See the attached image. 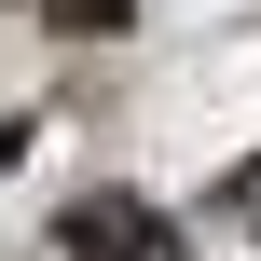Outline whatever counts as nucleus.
Instances as JSON below:
<instances>
[{"instance_id":"f257e3e1","label":"nucleus","mask_w":261,"mask_h":261,"mask_svg":"<svg viewBox=\"0 0 261 261\" xmlns=\"http://www.w3.org/2000/svg\"><path fill=\"white\" fill-rule=\"evenodd\" d=\"M55 248L69 261H165V206H151V193H69Z\"/></svg>"},{"instance_id":"f03ea898","label":"nucleus","mask_w":261,"mask_h":261,"mask_svg":"<svg viewBox=\"0 0 261 261\" xmlns=\"http://www.w3.org/2000/svg\"><path fill=\"white\" fill-rule=\"evenodd\" d=\"M124 14H138V0H41V28H55V41H110Z\"/></svg>"}]
</instances>
